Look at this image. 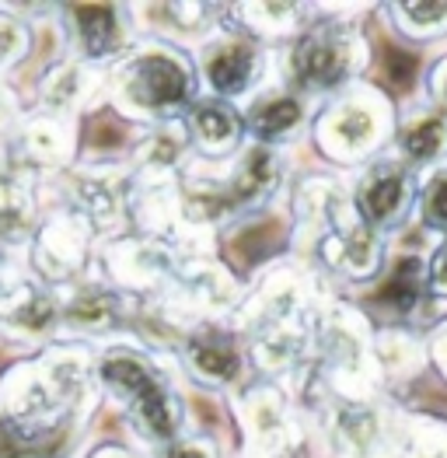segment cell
I'll use <instances>...</instances> for the list:
<instances>
[{"instance_id": "1", "label": "cell", "mask_w": 447, "mask_h": 458, "mask_svg": "<svg viewBox=\"0 0 447 458\" xmlns=\"http://www.w3.org/2000/svg\"><path fill=\"white\" fill-rule=\"evenodd\" d=\"M196 64L179 46L154 42L126 49L109 71L112 106L140 123H175L196 102Z\"/></svg>"}, {"instance_id": "2", "label": "cell", "mask_w": 447, "mask_h": 458, "mask_svg": "<svg viewBox=\"0 0 447 458\" xmlns=\"http://www.w3.org/2000/svg\"><path fill=\"white\" fill-rule=\"evenodd\" d=\"M367 64V46L350 25H304L280 53L283 88L308 98H335Z\"/></svg>"}, {"instance_id": "3", "label": "cell", "mask_w": 447, "mask_h": 458, "mask_svg": "<svg viewBox=\"0 0 447 458\" xmlns=\"http://www.w3.org/2000/svg\"><path fill=\"white\" fill-rule=\"evenodd\" d=\"M315 144L333 165H350L371 157L392 133V113L384 98L371 88H346L322 106L311 123Z\"/></svg>"}, {"instance_id": "4", "label": "cell", "mask_w": 447, "mask_h": 458, "mask_svg": "<svg viewBox=\"0 0 447 458\" xmlns=\"http://www.w3.org/2000/svg\"><path fill=\"white\" fill-rule=\"evenodd\" d=\"M269 74V49L238 29H224L203 38L196 56V77L210 88V98L245 102L256 98Z\"/></svg>"}, {"instance_id": "5", "label": "cell", "mask_w": 447, "mask_h": 458, "mask_svg": "<svg viewBox=\"0 0 447 458\" xmlns=\"http://www.w3.org/2000/svg\"><path fill=\"white\" fill-rule=\"evenodd\" d=\"M416 190L419 182L409 165H402L399 157H374L357 179L350 203L364 225L384 234L409 217V210L416 207Z\"/></svg>"}, {"instance_id": "6", "label": "cell", "mask_w": 447, "mask_h": 458, "mask_svg": "<svg viewBox=\"0 0 447 458\" xmlns=\"http://www.w3.org/2000/svg\"><path fill=\"white\" fill-rule=\"evenodd\" d=\"M91 238L95 231L71 210L60 217H49L32 231V267L49 284L74 280L91 256Z\"/></svg>"}, {"instance_id": "7", "label": "cell", "mask_w": 447, "mask_h": 458, "mask_svg": "<svg viewBox=\"0 0 447 458\" xmlns=\"http://www.w3.org/2000/svg\"><path fill=\"white\" fill-rule=\"evenodd\" d=\"M182 360L192 371V378L214 388H231L245 371V344L234 329L221 322H203L189 329L182 340Z\"/></svg>"}, {"instance_id": "8", "label": "cell", "mask_w": 447, "mask_h": 458, "mask_svg": "<svg viewBox=\"0 0 447 458\" xmlns=\"http://www.w3.org/2000/svg\"><path fill=\"white\" fill-rule=\"evenodd\" d=\"M67 32L84 64H109L126 53L130 42V7L119 4H74L67 7Z\"/></svg>"}, {"instance_id": "9", "label": "cell", "mask_w": 447, "mask_h": 458, "mask_svg": "<svg viewBox=\"0 0 447 458\" xmlns=\"http://www.w3.org/2000/svg\"><path fill=\"white\" fill-rule=\"evenodd\" d=\"M105 269H109L115 291L119 287H130V291H154L161 280H168L175 273V259L168 252L164 242L157 238H130V242H119L105 252Z\"/></svg>"}, {"instance_id": "10", "label": "cell", "mask_w": 447, "mask_h": 458, "mask_svg": "<svg viewBox=\"0 0 447 458\" xmlns=\"http://www.w3.org/2000/svg\"><path fill=\"white\" fill-rule=\"evenodd\" d=\"M74 151V123L67 115L38 113L11 137V157L29 172L63 168Z\"/></svg>"}, {"instance_id": "11", "label": "cell", "mask_w": 447, "mask_h": 458, "mask_svg": "<svg viewBox=\"0 0 447 458\" xmlns=\"http://www.w3.org/2000/svg\"><path fill=\"white\" fill-rule=\"evenodd\" d=\"M95 382L102 385L105 395H112L126 410L133 399H140L148 392L150 385L161 382V371H157L154 357H148L144 350L119 344L98 353V360H95Z\"/></svg>"}, {"instance_id": "12", "label": "cell", "mask_w": 447, "mask_h": 458, "mask_svg": "<svg viewBox=\"0 0 447 458\" xmlns=\"http://www.w3.org/2000/svg\"><path fill=\"white\" fill-rule=\"evenodd\" d=\"M245 133L262 144V148H276L283 140H291L308 119V102L287 91V88H269L259 91L256 98H249L245 109Z\"/></svg>"}, {"instance_id": "13", "label": "cell", "mask_w": 447, "mask_h": 458, "mask_svg": "<svg viewBox=\"0 0 447 458\" xmlns=\"http://www.w3.org/2000/svg\"><path fill=\"white\" fill-rule=\"evenodd\" d=\"M186 126L189 140L210 157H227L238 151L241 137H245V115L238 113V106L221 102V98H196L186 109Z\"/></svg>"}, {"instance_id": "14", "label": "cell", "mask_w": 447, "mask_h": 458, "mask_svg": "<svg viewBox=\"0 0 447 458\" xmlns=\"http://www.w3.org/2000/svg\"><path fill=\"white\" fill-rule=\"evenodd\" d=\"M283 179V165H280V151L276 148H262L252 144L231 161V172L224 175V192L231 199L234 210L241 207H256L262 199H269L273 190Z\"/></svg>"}, {"instance_id": "15", "label": "cell", "mask_w": 447, "mask_h": 458, "mask_svg": "<svg viewBox=\"0 0 447 458\" xmlns=\"http://www.w3.org/2000/svg\"><path fill=\"white\" fill-rule=\"evenodd\" d=\"M126 417L137 427V434L144 441H150L154 448H161V445H168V441L186 434V403L164 378L157 385H150L140 399H133L126 406Z\"/></svg>"}, {"instance_id": "16", "label": "cell", "mask_w": 447, "mask_h": 458, "mask_svg": "<svg viewBox=\"0 0 447 458\" xmlns=\"http://www.w3.org/2000/svg\"><path fill=\"white\" fill-rule=\"evenodd\" d=\"M91 91H95V67L91 64H84L77 56L53 60L38 77V113L71 119L91 98Z\"/></svg>"}, {"instance_id": "17", "label": "cell", "mask_w": 447, "mask_h": 458, "mask_svg": "<svg viewBox=\"0 0 447 458\" xmlns=\"http://www.w3.org/2000/svg\"><path fill=\"white\" fill-rule=\"evenodd\" d=\"M395 151L409 168H434L447 154V113L434 106L409 113L395 130Z\"/></svg>"}, {"instance_id": "18", "label": "cell", "mask_w": 447, "mask_h": 458, "mask_svg": "<svg viewBox=\"0 0 447 458\" xmlns=\"http://www.w3.org/2000/svg\"><path fill=\"white\" fill-rule=\"evenodd\" d=\"M122 318V294L109 284H77L60 301V326L74 333H105Z\"/></svg>"}, {"instance_id": "19", "label": "cell", "mask_w": 447, "mask_h": 458, "mask_svg": "<svg viewBox=\"0 0 447 458\" xmlns=\"http://www.w3.org/2000/svg\"><path fill=\"white\" fill-rule=\"evenodd\" d=\"M426 364V346L406 329H384L371 344V368L377 378L388 382H409L412 375Z\"/></svg>"}, {"instance_id": "20", "label": "cell", "mask_w": 447, "mask_h": 458, "mask_svg": "<svg viewBox=\"0 0 447 458\" xmlns=\"http://www.w3.org/2000/svg\"><path fill=\"white\" fill-rule=\"evenodd\" d=\"M7 329H14L18 336L25 340H42L46 333H53L60 326V298L42 287V284H32L25 291V298L11 308L4 318H0Z\"/></svg>"}, {"instance_id": "21", "label": "cell", "mask_w": 447, "mask_h": 458, "mask_svg": "<svg viewBox=\"0 0 447 458\" xmlns=\"http://www.w3.org/2000/svg\"><path fill=\"white\" fill-rule=\"evenodd\" d=\"M186 144H189V133L186 126H182V119H175V123H157V126H150L148 137H140V144H137V165L150 172L154 179H161V175H168L179 161H182V154H186Z\"/></svg>"}, {"instance_id": "22", "label": "cell", "mask_w": 447, "mask_h": 458, "mask_svg": "<svg viewBox=\"0 0 447 458\" xmlns=\"http://www.w3.org/2000/svg\"><path fill=\"white\" fill-rule=\"evenodd\" d=\"M238 18H245V36H252L256 42L262 38H276V36H298L300 29V14L304 7L300 4H241L234 7Z\"/></svg>"}, {"instance_id": "23", "label": "cell", "mask_w": 447, "mask_h": 458, "mask_svg": "<svg viewBox=\"0 0 447 458\" xmlns=\"http://www.w3.org/2000/svg\"><path fill=\"white\" fill-rule=\"evenodd\" d=\"M392 448L399 458H447V420L437 417H409L392 434Z\"/></svg>"}, {"instance_id": "24", "label": "cell", "mask_w": 447, "mask_h": 458, "mask_svg": "<svg viewBox=\"0 0 447 458\" xmlns=\"http://www.w3.org/2000/svg\"><path fill=\"white\" fill-rule=\"evenodd\" d=\"M388 14L395 18L399 32L409 38H437L447 32V4L437 0V4H392Z\"/></svg>"}, {"instance_id": "25", "label": "cell", "mask_w": 447, "mask_h": 458, "mask_svg": "<svg viewBox=\"0 0 447 458\" xmlns=\"http://www.w3.org/2000/svg\"><path fill=\"white\" fill-rule=\"evenodd\" d=\"M49 437H56V434L38 430L32 423L11 417L7 410H0V458H42V448Z\"/></svg>"}, {"instance_id": "26", "label": "cell", "mask_w": 447, "mask_h": 458, "mask_svg": "<svg viewBox=\"0 0 447 458\" xmlns=\"http://www.w3.org/2000/svg\"><path fill=\"white\" fill-rule=\"evenodd\" d=\"M416 210H419L423 228L447 234V165L426 172V179L416 190Z\"/></svg>"}, {"instance_id": "27", "label": "cell", "mask_w": 447, "mask_h": 458, "mask_svg": "<svg viewBox=\"0 0 447 458\" xmlns=\"http://www.w3.org/2000/svg\"><path fill=\"white\" fill-rule=\"evenodd\" d=\"M29 49H32V29H29V21L0 11V74L11 71L14 64H21L29 56Z\"/></svg>"}, {"instance_id": "28", "label": "cell", "mask_w": 447, "mask_h": 458, "mask_svg": "<svg viewBox=\"0 0 447 458\" xmlns=\"http://www.w3.org/2000/svg\"><path fill=\"white\" fill-rule=\"evenodd\" d=\"M150 458H221V452H217L207 437H186V434H182V437H175V441L154 448Z\"/></svg>"}, {"instance_id": "29", "label": "cell", "mask_w": 447, "mask_h": 458, "mask_svg": "<svg viewBox=\"0 0 447 458\" xmlns=\"http://www.w3.org/2000/svg\"><path fill=\"white\" fill-rule=\"evenodd\" d=\"M426 294L447 298V238L441 249L426 256Z\"/></svg>"}, {"instance_id": "30", "label": "cell", "mask_w": 447, "mask_h": 458, "mask_svg": "<svg viewBox=\"0 0 447 458\" xmlns=\"http://www.w3.org/2000/svg\"><path fill=\"white\" fill-rule=\"evenodd\" d=\"M423 346H426V364L437 368V375L447 382V318H441V322L434 326L430 340Z\"/></svg>"}, {"instance_id": "31", "label": "cell", "mask_w": 447, "mask_h": 458, "mask_svg": "<svg viewBox=\"0 0 447 458\" xmlns=\"http://www.w3.org/2000/svg\"><path fill=\"white\" fill-rule=\"evenodd\" d=\"M426 95H430V102H426V106H434V109L447 113V56H441V60L430 67V77H426Z\"/></svg>"}, {"instance_id": "32", "label": "cell", "mask_w": 447, "mask_h": 458, "mask_svg": "<svg viewBox=\"0 0 447 458\" xmlns=\"http://www.w3.org/2000/svg\"><path fill=\"white\" fill-rule=\"evenodd\" d=\"M14 137V102L0 95V144H7Z\"/></svg>"}, {"instance_id": "33", "label": "cell", "mask_w": 447, "mask_h": 458, "mask_svg": "<svg viewBox=\"0 0 447 458\" xmlns=\"http://www.w3.org/2000/svg\"><path fill=\"white\" fill-rule=\"evenodd\" d=\"M95 458H137V455H130L122 448H102V452H95Z\"/></svg>"}]
</instances>
